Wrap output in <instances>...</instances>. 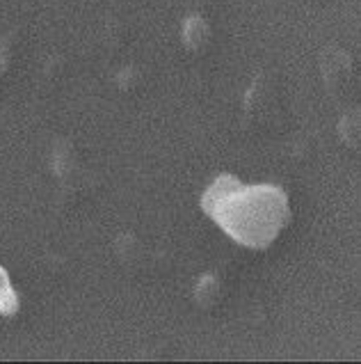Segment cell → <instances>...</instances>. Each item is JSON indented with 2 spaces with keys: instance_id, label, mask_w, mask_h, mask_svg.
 I'll use <instances>...</instances> for the list:
<instances>
[{
  "instance_id": "cell-1",
  "label": "cell",
  "mask_w": 361,
  "mask_h": 364,
  "mask_svg": "<svg viewBox=\"0 0 361 364\" xmlns=\"http://www.w3.org/2000/svg\"><path fill=\"white\" fill-rule=\"evenodd\" d=\"M201 208L236 243L249 248H267L290 222L283 188L272 183L244 186L231 174H222L208 186Z\"/></svg>"
},
{
  "instance_id": "cell-2",
  "label": "cell",
  "mask_w": 361,
  "mask_h": 364,
  "mask_svg": "<svg viewBox=\"0 0 361 364\" xmlns=\"http://www.w3.org/2000/svg\"><path fill=\"white\" fill-rule=\"evenodd\" d=\"M16 309H19V296L9 284L7 270L0 266V314L11 316V314H16Z\"/></svg>"
}]
</instances>
